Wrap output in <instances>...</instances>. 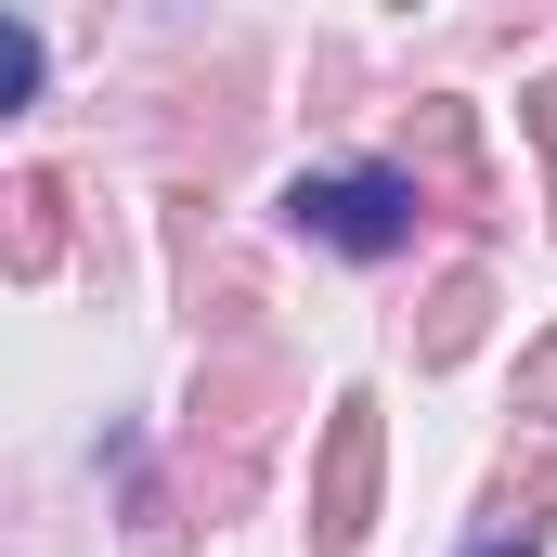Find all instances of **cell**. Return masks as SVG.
<instances>
[{
	"label": "cell",
	"mask_w": 557,
	"mask_h": 557,
	"mask_svg": "<svg viewBox=\"0 0 557 557\" xmlns=\"http://www.w3.org/2000/svg\"><path fill=\"white\" fill-rule=\"evenodd\" d=\"M363 493H376V416L337 403V454H324V545L363 532Z\"/></svg>",
	"instance_id": "7a4b0ae2"
},
{
	"label": "cell",
	"mask_w": 557,
	"mask_h": 557,
	"mask_svg": "<svg viewBox=\"0 0 557 557\" xmlns=\"http://www.w3.org/2000/svg\"><path fill=\"white\" fill-rule=\"evenodd\" d=\"M285 221L311 247H337V260H389V247H416V182H389V169H311V182H285Z\"/></svg>",
	"instance_id": "6da1fadb"
},
{
	"label": "cell",
	"mask_w": 557,
	"mask_h": 557,
	"mask_svg": "<svg viewBox=\"0 0 557 557\" xmlns=\"http://www.w3.org/2000/svg\"><path fill=\"white\" fill-rule=\"evenodd\" d=\"M467 557H532V545H467Z\"/></svg>",
	"instance_id": "5b68a950"
},
{
	"label": "cell",
	"mask_w": 557,
	"mask_h": 557,
	"mask_svg": "<svg viewBox=\"0 0 557 557\" xmlns=\"http://www.w3.org/2000/svg\"><path fill=\"white\" fill-rule=\"evenodd\" d=\"M532 403H545V416H557V337H545V363H532Z\"/></svg>",
	"instance_id": "277c9868"
},
{
	"label": "cell",
	"mask_w": 557,
	"mask_h": 557,
	"mask_svg": "<svg viewBox=\"0 0 557 557\" xmlns=\"http://www.w3.org/2000/svg\"><path fill=\"white\" fill-rule=\"evenodd\" d=\"M467 324H480V285H441V324H428V363H454V350H467Z\"/></svg>",
	"instance_id": "3957f363"
}]
</instances>
